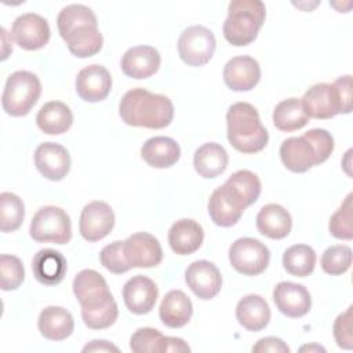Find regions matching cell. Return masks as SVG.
<instances>
[{"label": "cell", "mask_w": 353, "mask_h": 353, "mask_svg": "<svg viewBox=\"0 0 353 353\" xmlns=\"http://www.w3.org/2000/svg\"><path fill=\"white\" fill-rule=\"evenodd\" d=\"M61 37L69 51L77 58H88L98 54L103 46L102 33L94 11L83 4L63 7L57 18Z\"/></svg>", "instance_id": "1"}, {"label": "cell", "mask_w": 353, "mask_h": 353, "mask_svg": "<svg viewBox=\"0 0 353 353\" xmlns=\"http://www.w3.org/2000/svg\"><path fill=\"white\" fill-rule=\"evenodd\" d=\"M119 114L127 125L160 130L171 124L174 105L168 97L138 87L123 95L119 103Z\"/></svg>", "instance_id": "2"}, {"label": "cell", "mask_w": 353, "mask_h": 353, "mask_svg": "<svg viewBox=\"0 0 353 353\" xmlns=\"http://www.w3.org/2000/svg\"><path fill=\"white\" fill-rule=\"evenodd\" d=\"M228 141L245 154L258 153L268 145L269 134L262 125L258 110L248 102L233 103L226 113Z\"/></svg>", "instance_id": "3"}, {"label": "cell", "mask_w": 353, "mask_h": 353, "mask_svg": "<svg viewBox=\"0 0 353 353\" xmlns=\"http://www.w3.org/2000/svg\"><path fill=\"white\" fill-rule=\"evenodd\" d=\"M266 7L261 0H233L228 6L223 37L236 47L251 44L262 28Z\"/></svg>", "instance_id": "4"}, {"label": "cell", "mask_w": 353, "mask_h": 353, "mask_svg": "<svg viewBox=\"0 0 353 353\" xmlns=\"http://www.w3.org/2000/svg\"><path fill=\"white\" fill-rule=\"evenodd\" d=\"M40 94L41 83L39 77L28 70H17L7 77L1 95V106L7 114L21 117L32 110Z\"/></svg>", "instance_id": "5"}, {"label": "cell", "mask_w": 353, "mask_h": 353, "mask_svg": "<svg viewBox=\"0 0 353 353\" xmlns=\"http://www.w3.org/2000/svg\"><path fill=\"white\" fill-rule=\"evenodd\" d=\"M29 233L37 243L66 244L72 239L70 216L61 207H41L32 218Z\"/></svg>", "instance_id": "6"}, {"label": "cell", "mask_w": 353, "mask_h": 353, "mask_svg": "<svg viewBox=\"0 0 353 353\" xmlns=\"http://www.w3.org/2000/svg\"><path fill=\"white\" fill-rule=\"evenodd\" d=\"M229 261L236 272L244 276H258L266 270L270 251L256 239L241 237L230 245Z\"/></svg>", "instance_id": "7"}, {"label": "cell", "mask_w": 353, "mask_h": 353, "mask_svg": "<svg viewBox=\"0 0 353 353\" xmlns=\"http://www.w3.org/2000/svg\"><path fill=\"white\" fill-rule=\"evenodd\" d=\"M215 47L214 33L203 25L186 28L178 39V54L189 66L205 65L212 58Z\"/></svg>", "instance_id": "8"}, {"label": "cell", "mask_w": 353, "mask_h": 353, "mask_svg": "<svg viewBox=\"0 0 353 353\" xmlns=\"http://www.w3.org/2000/svg\"><path fill=\"white\" fill-rule=\"evenodd\" d=\"M301 102L309 119L327 120L339 113L347 114L335 83H317L312 85L303 94Z\"/></svg>", "instance_id": "9"}, {"label": "cell", "mask_w": 353, "mask_h": 353, "mask_svg": "<svg viewBox=\"0 0 353 353\" xmlns=\"http://www.w3.org/2000/svg\"><path fill=\"white\" fill-rule=\"evenodd\" d=\"M73 292L81 310H94L114 299L106 280L92 269H84L74 276Z\"/></svg>", "instance_id": "10"}, {"label": "cell", "mask_w": 353, "mask_h": 353, "mask_svg": "<svg viewBox=\"0 0 353 353\" xmlns=\"http://www.w3.org/2000/svg\"><path fill=\"white\" fill-rule=\"evenodd\" d=\"M247 208L239 193L226 182L216 188L208 200V214L212 222L221 228H230L239 222Z\"/></svg>", "instance_id": "11"}, {"label": "cell", "mask_w": 353, "mask_h": 353, "mask_svg": "<svg viewBox=\"0 0 353 353\" xmlns=\"http://www.w3.org/2000/svg\"><path fill=\"white\" fill-rule=\"evenodd\" d=\"M50 34L47 19L36 12H26L17 17L11 28L12 39L26 51L43 48L48 43Z\"/></svg>", "instance_id": "12"}, {"label": "cell", "mask_w": 353, "mask_h": 353, "mask_svg": "<svg viewBox=\"0 0 353 353\" xmlns=\"http://www.w3.org/2000/svg\"><path fill=\"white\" fill-rule=\"evenodd\" d=\"M113 226L114 212L108 203L95 200L84 205L79 221V230L84 240L99 241L112 232Z\"/></svg>", "instance_id": "13"}, {"label": "cell", "mask_w": 353, "mask_h": 353, "mask_svg": "<svg viewBox=\"0 0 353 353\" xmlns=\"http://www.w3.org/2000/svg\"><path fill=\"white\" fill-rule=\"evenodd\" d=\"M123 251L131 268H154L163 259L159 240L146 232L131 234L123 241Z\"/></svg>", "instance_id": "14"}, {"label": "cell", "mask_w": 353, "mask_h": 353, "mask_svg": "<svg viewBox=\"0 0 353 353\" xmlns=\"http://www.w3.org/2000/svg\"><path fill=\"white\" fill-rule=\"evenodd\" d=\"M185 281L193 294L203 301L216 296L222 287L219 269L205 259L194 261L188 266L185 272Z\"/></svg>", "instance_id": "15"}, {"label": "cell", "mask_w": 353, "mask_h": 353, "mask_svg": "<svg viewBox=\"0 0 353 353\" xmlns=\"http://www.w3.org/2000/svg\"><path fill=\"white\" fill-rule=\"evenodd\" d=\"M77 95L85 102H101L112 90V77L109 70L98 63L83 68L74 81Z\"/></svg>", "instance_id": "16"}, {"label": "cell", "mask_w": 353, "mask_h": 353, "mask_svg": "<svg viewBox=\"0 0 353 353\" xmlns=\"http://www.w3.org/2000/svg\"><path fill=\"white\" fill-rule=\"evenodd\" d=\"M37 171L50 181L63 179L70 170V156L66 148L57 142H44L34 150Z\"/></svg>", "instance_id": "17"}, {"label": "cell", "mask_w": 353, "mask_h": 353, "mask_svg": "<svg viewBox=\"0 0 353 353\" xmlns=\"http://www.w3.org/2000/svg\"><path fill=\"white\" fill-rule=\"evenodd\" d=\"M273 301L280 313L298 319L309 313L312 298L307 288L292 281H281L273 290Z\"/></svg>", "instance_id": "18"}, {"label": "cell", "mask_w": 353, "mask_h": 353, "mask_svg": "<svg viewBox=\"0 0 353 353\" xmlns=\"http://www.w3.org/2000/svg\"><path fill=\"white\" fill-rule=\"evenodd\" d=\"M280 159L284 167L292 172H306L321 164L313 143L305 137H291L280 145Z\"/></svg>", "instance_id": "19"}, {"label": "cell", "mask_w": 353, "mask_h": 353, "mask_svg": "<svg viewBox=\"0 0 353 353\" xmlns=\"http://www.w3.org/2000/svg\"><path fill=\"white\" fill-rule=\"evenodd\" d=\"M123 301L134 314H146L156 305L159 290L154 281L146 276L137 274L123 287Z\"/></svg>", "instance_id": "20"}, {"label": "cell", "mask_w": 353, "mask_h": 353, "mask_svg": "<svg viewBox=\"0 0 353 353\" xmlns=\"http://www.w3.org/2000/svg\"><path fill=\"white\" fill-rule=\"evenodd\" d=\"M261 79V66L250 55L229 59L223 68V81L233 91H250Z\"/></svg>", "instance_id": "21"}, {"label": "cell", "mask_w": 353, "mask_h": 353, "mask_svg": "<svg viewBox=\"0 0 353 353\" xmlns=\"http://www.w3.org/2000/svg\"><path fill=\"white\" fill-rule=\"evenodd\" d=\"M160 54L152 46H134L121 57L120 66L125 76L131 79H148L160 68Z\"/></svg>", "instance_id": "22"}, {"label": "cell", "mask_w": 353, "mask_h": 353, "mask_svg": "<svg viewBox=\"0 0 353 353\" xmlns=\"http://www.w3.org/2000/svg\"><path fill=\"white\" fill-rule=\"evenodd\" d=\"M204 239L203 228L194 219L183 218L172 223L168 230V244L178 255H190L196 252Z\"/></svg>", "instance_id": "23"}, {"label": "cell", "mask_w": 353, "mask_h": 353, "mask_svg": "<svg viewBox=\"0 0 353 353\" xmlns=\"http://www.w3.org/2000/svg\"><path fill=\"white\" fill-rule=\"evenodd\" d=\"M66 269L68 265L63 254L51 248L37 251L32 261L33 276L44 285L59 284L66 274Z\"/></svg>", "instance_id": "24"}, {"label": "cell", "mask_w": 353, "mask_h": 353, "mask_svg": "<svg viewBox=\"0 0 353 353\" xmlns=\"http://www.w3.org/2000/svg\"><path fill=\"white\" fill-rule=\"evenodd\" d=\"M236 319L247 331L258 332L269 324L270 307L265 298L256 294H250L237 302Z\"/></svg>", "instance_id": "25"}, {"label": "cell", "mask_w": 353, "mask_h": 353, "mask_svg": "<svg viewBox=\"0 0 353 353\" xmlns=\"http://www.w3.org/2000/svg\"><path fill=\"white\" fill-rule=\"evenodd\" d=\"M193 314V305L189 296L181 290L168 291L159 307L161 323L168 328H181L186 325Z\"/></svg>", "instance_id": "26"}, {"label": "cell", "mask_w": 353, "mask_h": 353, "mask_svg": "<svg viewBox=\"0 0 353 353\" xmlns=\"http://www.w3.org/2000/svg\"><path fill=\"white\" fill-rule=\"evenodd\" d=\"M40 334L50 341H63L72 335L74 320L69 310L61 306L44 307L37 320Z\"/></svg>", "instance_id": "27"}, {"label": "cell", "mask_w": 353, "mask_h": 353, "mask_svg": "<svg viewBox=\"0 0 353 353\" xmlns=\"http://www.w3.org/2000/svg\"><path fill=\"white\" fill-rule=\"evenodd\" d=\"M256 229L261 234L281 240L287 237L292 228V219L290 212L280 204H266L256 215Z\"/></svg>", "instance_id": "28"}, {"label": "cell", "mask_w": 353, "mask_h": 353, "mask_svg": "<svg viewBox=\"0 0 353 353\" xmlns=\"http://www.w3.org/2000/svg\"><path fill=\"white\" fill-rule=\"evenodd\" d=\"M141 156L153 168H168L179 160L181 148L170 137H153L142 145Z\"/></svg>", "instance_id": "29"}, {"label": "cell", "mask_w": 353, "mask_h": 353, "mask_svg": "<svg viewBox=\"0 0 353 353\" xmlns=\"http://www.w3.org/2000/svg\"><path fill=\"white\" fill-rule=\"evenodd\" d=\"M36 124L47 135H61L72 127L73 113L66 103L50 101L40 108Z\"/></svg>", "instance_id": "30"}, {"label": "cell", "mask_w": 353, "mask_h": 353, "mask_svg": "<svg viewBox=\"0 0 353 353\" xmlns=\"http://www.w3.org/2000/svg\"><path fill=\"white\" fill-rule=\"evenodd\" d=\"M229 163L228 152L216 142H207L201 145L193 156V165L196 172L205 178H216L223 174Z\"/></svg>", "instance_id": "31"}, {"label": "cell", "mask_w": 353, "mask_h": 353, "mask_svg": "<svg viewBox=\"0 0 353 353\" xmlns=\"http://www.w3.org/2000/svg\"><path fill=\"white\" fill-rule=\"evenodd\" d=\"M272 119L276 128L284 132L301 130L309 121V117L303 110L302 102L298 98H287L279 102L273 109Z\"/></svg>", "instance_id": "32"}, {"label": "cell", "mask_w": 353, "mask_h": 353, "mask_svg": "<svg viewBox=\"0 0 353 353\" xmlns=\"http://www.w3.org/2000/svg\"><path fill=\"white\" fill-rule=\"evenodd\" d=\"M316 252L310 245L295 244L283 254V266L291 276L306 277L316 266Z\"/></svg>", "instance_id": "33"}, {"label": "cell", "mask_w": 353, "mask_h": 353, "mask_svg": "<svg viewBox=\"0 0 353 353\" xmlns=\"http://www.w3.org/2000/svg\"><path fill=\"white\" fill-rule=\"evenodd\" d=\"M25 218L23 201L11 192L0 194V229L3 233L17 230Z\"/></svg>", "instance_id": "34"}, {"label": "cell", "mask_w": 353, "mask_h": 353, "mask_svg": "<svg viewBox=\"0 0 353 353\" xmlns=\"http://www.w3.org/2000/svg\"><path fill=\"white\" fill-rule=\"evenodd\" d=\"M226 183L239 193V196L243 199L247 207H250L258 200L262 189L259 178L248 170H239L233 172L226 179Z\"/></svg>", "instance_id": "35"}, {"label": "cell", "mask_w": 353, "mask_h": 353, "mask_svg": "<svg viewBox=\"0 0 353 353\" xmlns=\"http://www.w3.org/2000/svg\"><path fill=\"white\" fill-rule=\"evenodd\" d=\"M352 265V248L345 244L328 247L321 255V269L331 276H339Z\"/></svg>", "instance_id": "36"}, {"label": "cell", "mask_w": 353, "mask_h": 353, "mask_svg": "<svg viewBox=\"0 0 353 353\" xmlns=\"http://www.w3.org/2000/svg\"><path fill=\"white\" fill-rule=\"evenodd\" d=\"M353 194L349 193L342 203V205L331 215L328 229L330 233L339 240H352L353 239Z\"/></svg>", "instance_id": "37"}, {"label": "cell", "mask_w": 353, "mask_h": 353, "mask_svg": "<svg viewBox=\"0 0 353 353\" xmlns=\"http://www.w3.org/2000/svg\"><path fill=\"white\" fill-rule=\"evenodd\" d=\"M25 280V269L15 255L3 254L0 256V285L3 291L17 290Z\"/></svg>", "instance_id": "38"}, {"label": "cell", "mask_w": 353, "mask_h": 353, "mask_svg": "<svg viewBox=\"0 0 353 353\" xmlns=\"http://www.w3.org/2000/svg\"><path fill=\"white\" fill-rule=\"evenodd\" d=\"M164 335L150 327L138 328L130 338V349L135 353H160Z\"/></svg>", "instance_id": "39"}, {"label": "cell", "mask_w": 353, "mask_h": 353, "mask_svg": "<svg viewBox=\"0 0 353 353\" xmlns=\"http://www.w3.org/2000/svg\"><path fill=\"white\" fill-rule=\"evenodd\" d=\"M81 317L84 324L91 330H103L113 325L119 317V309L116 301L94 309V310H81Z\"/></svg>", "instance_id": "40"}, {"label": "cell", "mask_w": 353, "mask_h": 353, "mask_svg": "<svg viewBox=\"0 0 353 353\" xmlns=\"http://www.w3.org/2000/svg\"><path fill=\"white\" fill-rule=\"evenodd\" d=\"M99 261L106 270L114 274H121L131 269L123 251V241L120 240L105 245L99 254Z\"/></svg>", "instance_id": "41"}, {"label": "cell", "mask_w": 353, "mask_h": 353, "mask_svg": "<svg viewBox=\"0 0 353 353\" xmlns=\"http://www.w3.org/2000/svg\"><path fill=\"white\" fill-rule=\"evenodd\" d=\"M353 306H349L346 312L341 313L334 323V338L339 347L350 350L353 347V332H352V320H353Z\"/></svg>", "instance_id": "42"}, {"label": "cell", "mask_w": 353, "mask_h": 353, "mask_svg": "<svg viewBox=\"0 0 353 353\" xmlns=\"http://www.w3.org/2000/svg\"><path fill=\"white\" fill-rule=\"evenodd\" d=\"M314 146L320 163H324L334 150V138L324 128H312L303 134Z\"/></svg>", "instance_id": "43"}, {"label": "cell", "mask_w": 353, "mask_h": 353, "mask_svg": "<svg viewBox=\"0 0 353 353\" xmlns=\"http://www.w3.org/2000/svg\"><path fill=\"white\" fill-rule=\"evenodd\" d=\"M290 347L283 339L276 336H266L252 346V353H288Z\"/></svg>", "instance_id": "44"}, {"label": "cell", "mask_w": 353, "mask_h": 353, "mask_svg": "<svg viewBox=\"0 0 353 353\" xmlns=\"http://www.w3.org/2000/svg\"><path fill=\"white\" fill-rule=\"evenodd\" d=\"M185 352H190V347L182 338H175V336L163 338L160 353H185Z\"/></svg>", "instance_id": "45"}, {"label": "cell", "mask_w": 353, "mask_h": 353, "mask_svg": "<svg viewBox=\"0 0 353 353\" xmlns=\"http://www.w3.org/2000/svg\"><path fill=\"white\" fill-rule=\"evenodd\" d=\"M83 352L84 353H87V352H95V353L97 352H119V347L108 341L95 339V341H91L90 343H87L83 347Z\"/></svg>", "instance_id": "46"}, {"label": "cell", "mask_w": 353, "mask_h": 353, "mask_svg": "<svg viewBox=\"0 0 353 353\" xmlns=\"http://www.w3.org/2000/svg\"><path fill=\"white\" fill-rule=\"evenodd\" d=\"M313 349H316V350H321V352H325V349H324V347H321V346H316V345H313V346H302V347H301V350H313Z\"/></svg>", "instance_id": "47"}]
</instances>
